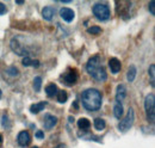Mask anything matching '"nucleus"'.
<instances>
[{"label":"nucleus","instance_id":"obj_1","mask_svg":"<svg viewBox=\"0 0 155 148\" xmlns=\"http://www.w3.org/2000/svg\"><path fill=\"white\" fill-rule=\"evenodd\" d=\"M103 97L101 93L96 89H87L81 93L82 106L88 111H97L101 106Z\"/></svg>","mask_w":155,"mask_h":148},{"label":"nucleus","instance_id":"obj_2","mask_svg":"<svg viewBox=\"0 0 155 148\" xmlns=\"http://www.w3.org/2000/svg\"><path fill=\"white\" fill-rule=\"evenodd\" d=\"M86 71L97 81H105L107 79V74H106L105 68L101 65V60H100L99 55L92 56L88 60V62L86 65Z\"/></svg>","mask_w":155,"mask_h":148},{"label":"nucleus","instance_id":"obj_3","mask_svg":"<svg viewBox=\"0 0 155 148\" xmlns=\"http://www.w3.org/2000/svg\"><path fill=\"white\" fill-rule=\"evenodd\" d=\"M144 109L147 113V118L148 121L153 124L155 121V96L154 93H149L147 94L146 99H144Z\"/></svg>","mask_w":155,"mask_h":148},{"label":"nucleus","instance_id":"obj_4","mask_svg":"<svg viewBox=\"0 0 155 148\" xmlns=\"http://www.w3.org/2000/svg\"><path fill=\"white\" fill-rule=\"evenodd\" d=\"M93 15L97 17L99 20H107L111 16V12H110V8L106 4H103V2H97L93 8Z\"/></svg>","mask_w":155,"mask_h":148},{"label":"nucleus","instance_id":"obj_5","mask_svg":"<svg viewBox=\"0 0 155 148\" xmlns=\"http://www.w3.org/2000/svg\"><path fill=\"white\" fill-rule=\"evenodd\" d=\"M134 121H135V112H134V109L129 108L127 116H125V117L119 122V124H118V129L120 130L122 133L128 131V130L133 127Z\"/></svg>","mask_w":155,"mask_h":148},{"label":"nucleus","instance_id":"obj_6","mask_svg":"<svg viewBox=\"0 0 155 148\" xmlns=\"http://www.w3.org/2000/svg\"><path fill=\"white\" fill-rule=\"evenodd\" d=\"M78 78H79V74H78L77 69H74V68H68V69L66 71V73L62 75L63 81H64L68 86L74 85L78 81Z\"/></svg>","mask_w":155,"mask_h":148},{"label":"nucleus","instance_id":"obj_7","mask_svg":"<svg viewBox=\"0 0 155 148\" xmlns=\"http://www.w3.org/2000/svg\"><path fill=\"white\" fill-rule=\"evenodd\" d=\"M60 16H61V18L63 19L64 22L71 23V22H73V19L75 17V13H74V11H73L72 8H69V7H62V8L60 10Z\"/></svg>","mask_w":155,"mask_h":148},{"label":"nucleus","instance_id":"obj_8","mask_svg":"<svg viewBox=\"0 0 155 148\" xmlns=\"http://www.w3.org/2000/svg\"><path fill=\"white\" fill-rule=\"evenodd\" d=\"M17 140H18V143H19L21 147L29 146V145H30V142H31V135H30V133H29V131L23 130V131H20L19 134H18Z\"/></svg>","mask_w":155,"mask_h":148},{"label":"nucleus","instance_id":"obj_9","mask_svg":"<svg viewBox=\"0 0 155 148\" xmlns=\"http://www.w3.org/2000/svg\"><path fill=\"white\" fill-rule=\"evenodd\" d=\"M56 123H58V118H56L54 115L47 113V115L44 116V118H43V126H44V128L47 130L54 128V127L56 126Z\"/></svg>","mask_w":155,"mask_h":148},{"label":"nucleus","instance_id":"obj_10","mask_svg":"<svg viewBox=\"0 0 155 148\" xmlns=\"http://www.w3.org/2000/svg\"><path fill=\"white\" fill-rule=\"evenodd\" d=\"M109 67H110V69H111L112 73L117 74L120 71V68H122V63H120V61H119L118 59L112 57V59H110V61H109Z\"/></svg>","mask_w":155,"mask_h":148},{"label":"nucleus","instance_id":"obj_11","mask_svg":"<svg viewBox=\"0 0 155 148\" xmlns=\"http://www.w3.org/2000/svg\"><path fill=\"white\" fill-rule=\"evenodd\" d=\"M125 96H127V89H125V86L124 85H118L117 86V90H116V100L117 103H122L123 102V99L125 98Z\"/></svg>","mask_w":155,"mask_h":148},{"label":"nucleus","instance_id":"obj_12","mask_svg":"<svg viewBox=\"0 0 155 148\" xmlns=\"http://www.w3.org/2000/svg\"><path fill=\"white\" fill-rule=\"evenodd\" d=\"M42 16L45 20H51L54 17V8L50 6H47L42 10Z\"/></svg>","mask_w":155,"mask_h":148},{"label":"nucleus","instance_id":"obj_13","mask_svg":"<svg viewBox=\"0 0 155 148\" xmlns=\"http://www.w3.org/2000/svg\"><path fill=\"white\" fill-rule=\"evenodd\" d=\"M21 63H23L25 67H28V66H32V67H35V68H38L39 67L38 60H31L29 56H25V57L21 60Z\"/></svg>","mask_w":155,"mask_h":148},{"label":"nucleus","instance_id":"obj_14","mask_svg":"<svg viewBox=\"0 0 155 148\" xmlns=\"http://www.w3.org/2000/svg\"><path fill=\"white\" fill-rule=\"evenodd\" d=\"M45 105H47L45 102H39L37 104H32V105L30 106V112H31V113H35V115H36V113H39L41 111L45 108Z\"/></svg>","mask_w":155,"mask_h":148},{"label":"nucleus","instance_id":"obj_15","mask_svg":"<svg viewBox=\"0 0 155 148\" xmlns=\"http://www.w3.org/2000/svg\"><path fill=\"white\" fill-rule=\"evenodd\" d=\"M78 127H79V129L81 130H87L90 129V127H91V122L87 118H80L78 121Z\"/></svg>","mask_w":155,"mask_h":148},{"label":"nucleus","instance_id":"obj_16","mask_svg":"<svg viewBox=\"0 0 155 148\" xmlns=\"http://www.w3.org/2000/svg\"><path fill=\"white\" fill-rule=\"evenodd\" d=\"M58 86L55 85V84H49L47 87H45V92L49 96V97H54V96H56V93H58Z\"/></svg>","mask_w":155,"mask_h":148},{"label":"nucleus","instance_id":"obj_17","mask_svg":"<svg viewBox=\"0 0 155 148\" xmlns=\"http://www.w3.org/2000/svg\"><path fill=\"white\" fill-rule=\"evenodd\" d=\"M93 126H94V128L99 131H101V130L105 129V127H106V123H105V121L103 119V118H96L94 119V122H93Z\"/></svg>","mask_w":155,"mask_h":148},{"label":"nucleus","instance_id":"obj_18","mask_svg":"<svg viewBox=\"0 0 155 148\" xmlns=\"http://www.w3.org/2000/svg\"><path fill=\"white\" fill-rule=\"evenodd\" d=\"M114 113H115V117L116 118H120L123 116V105L120 103H117L115 104V108H114Z\"/></svg>","mask_w":155,"mask_h":148},{"label":"nucleus","instance_id":"obj_19","mask_svg":"<svg viewBox=\"0 0 155 148\" xmlns=\"http://www.w3.org/2000/svg\"><path fill=\"white\" fill-rule=\"evenodd\" d=\"M136 73H137V71H136V67L135 66H130V68H129V71H128V74H127V78H128V81H134L136 78Z\"/></svg>","mask_w":155,"mask_h":148},{"label":"nucleus","instance_id":"obj_20","mask_svg":"<svg viewBox=\"0 0 155 148\" xmlns=\"http://www.w3.org/2000/svg\"><path fill=\"white\" fill-rule=\"evenodd\" d=\"M41 87H42V78L41 76H36L34 79V90L36 92H39L41 91Z\"/></svg>","mask_w":155,"mask_h":148},{"label":"nucleus","instance_id":"obj_21","mask_svg":"<svg viewBox=\"0 0 155 148\" xmlns=\"http://www.w3.org/2000/svg\"><path fill=\"white\" fill-rule=\"evenodd\" d=\"M67 99H68V94L66 91H60L58 94V103H66L67 102Z\"/></svg>","mask_w":155,"mask_h":148},{"label":"nucleus","instance_id":"obj_22","mask_svg":"<svg viewBox=\"0 0 155 148\" xmlns=\"http://www.w3.org/2000/svg\"><path fill=\"white\" fill-rule=\"evenodd\" d=\"M149 76H150V84H152V86L154 87L155 86V66L154 65H152L150 67H149Z\"/></svg>","mask_w":155,"mask_h":148},{"label":"nucleus","instance_id":"obj_23","mask_svg":"<svg viewBox=\"0 0 155 148\" xmlns=\"http://www.w3.org/2000/svg\"><path fill=\"white\" fill-rule=\"evenodd\" d=\"M87 32H88V34H92V35H98V34L101 32V28H99V26H97V25L91 26V28L87 29Z\"/></svg>","mask_w":155,"mask_h":148},{"label":"nucleus","instance_id":"obj_24","mask_svg":"<svg viewBox=\"0 0 155 148\" xmlns=\"http://www.w3.org/2000/svg\"><path fill=\"white\" fill-rule=\"evenodd\" d=\"M6 73L8 74V75H11V76H17L19 74V72H18V69L16 67H8L6 69Z\"/></svg>","mask_w":155,"mask_h":148},{"label":"nucleus","instance_id":"obj_25","mask_svg":"<svg viewBox=\"0 0 155 148\" xmlns=\"http://www.w3.org/2000/svg\"><path fill=\"white\" fill-rule=\"evenodd\" d=\"M149 11H150L152 15H155V1L149 2Z\"/></svg>","mask_w":155,"mask_h":148},{"label":"nucleus","instance_id":"obj_26","mask_svg":"<svg viewBox=\"0 0 155 148\" xmlns=\"http://www.w3.org/2000/svg\"><path fill=\"white\" fill-rule=\"evenodd\" d=\"M7 12V8H6V6L2 4V2H0V15H5Z\"/></svg>","mask_w":155,"mask_h":148},{"label":"nucleus","instance_id":"obj_27","mask_svg":"<svg viewBox=\"0 0 155 148\" xmlns=\"http://www.w3.org/2000/svg\"><path fill=\"white\" fill-rule=\"evenodd\" d=\"M36 137H37V139H39V140L44 139V133H43L42 130H38V131L36 133Z\"/></svg>","mask_w":155,"mask_h":148},{"label":"nucleus","instance_id":"obj_28","mask_svg":"<svg viewBox=\"0 0 155 148\" xmlns=\"http://www.w3.org/2000/svg\"><path fill=\"white\" fill-rule=\"evenodd\" d=\"M54 148H67V146H66V145H62V143H61V145H58L56 147H54Z\"/></svg>","mask_w":155,"mask_h":148},{"label":"nucleus","instance_id":"obj_29","mask_svg":"<svg viewBox=\"0 0 155 148\" xmlns=\"http://www.w3.org/2000/svg\"><path fill=\"white\" fill-rule=\"evenodd\" d=\"M2 141H4V139H2V135L0 134V146L2 145Z\"/></svg>","mask_w":155,"mask_h":148},{"label":"nucleus","instance_id":"obj_30","mask_svg":"<svg viewBox=\"0 0 155 148\" xmlns=\"http://www.w3.org/2000/svg\"><path fill=\"white\" fill-rule=\"evenodd\" d=\"M17 4H18V5H21V4H24V1H17Z\"/></svg>","mask_w":155,"mask_h":148},{"label":"nucleus","instance_id":"obj_31","mask_svg":"<svg viewBox=\"0 0 155 148\" xmlns=\"http://www.w3.org/2000/svg\"><path fill=\"white\" fill-rule=\"evenodd\" d=\"M1 94H2V92H1V90H0V98H1Z\"/></svg>","mask_w":155,"mask_h":148},{"label":"nucleus","instance_id":"obj_32","mask_svg":"<svg viewBox=\"0 0 155 148\" xmlns=\"http://www.w3.org/2000/svg\"><path fill=\"white\" fill-rule=\"evenodd\" d=\"M31 148H38V147H36V146H35V147H31Z\"/></svg>","mask_w":155,"mask_h":148}]
</instances>
